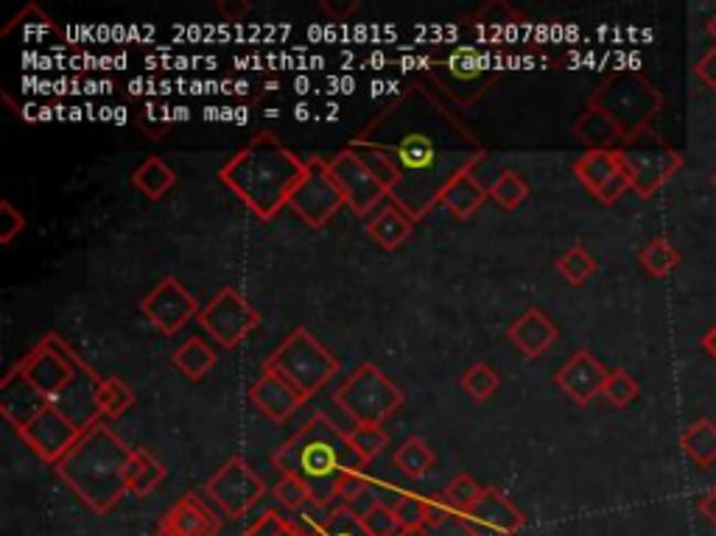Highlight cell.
Returning <instances> with one entry per match:
<instances>
[{
    "instance_id": "cell-1",
    "label": "cell",
    "mask_w": 716,
    "mask_h": 536,
    "mask_svg": "<svg viewBox=\"0 0 716 536\" xmlns=\"http://www.w3.org/2000/svg\"><path fill=\"white\" fill-rule=\"evenodd\" d=\"M347 145L372 149L392 163L398 185L389 199L414 221H423L445 190L487 154L479 134L420 79L409 81Z\"/></svg>"
},
{
    "instance_id": "cell-2",
    "label": "cell",
    "mask_w": 716,
    "mask_h": 536,
    "mask_svg": "<svg viewBox=\"0 0 716 536\" xmlns=\"http://www.w3.org/2000/svg\"><path fill=\"white\" fill-rule=\"evenodd\" d=\"M305 171L308 160H300L274 132H261L221 165L219 179L261 221H272L289 207Z\"/></svg>"
},
{
    "instance_id": "cell-3",
    "label": "cell",
    "mask_w": 716,
    "mask_h": 536,
    "mask_svg": "<svg viewBox=\"0 0 716 536\" xmlns=\"http://www.w3.org/2000/svg\"><path fill=\"white\" fill-rule=\"evenodd\" d=\"M132 452L134 447H129L110 425L98 423L79 436L54 470L85 506L104 517L123 501V494H129L127 472Z\"/></svg>"
},
{
    "instance_id": "cell-4",
    "label": "cell",
    "mask_w": 716,
    "mask_h": 536,
    "mask_svg": "<svg viewBox=\"0 0 716 536\" xmlns=\"http://www.w3.org/2000/svg\"><path fill=\"white\" fill-rule=\"evenodd\" d=\"M272 467L280 475H297L314 489L316 503H334L336 483L352 470H367V461L350 445V436L316 411L297 428V434L278 447Z\"/></svg>"
},
{
    "instance_id": "cell-5",
    "label": "cell",
    "mask_w": 716,
    "mask_h": 536,
    "mask_svg": "<svg viewBox=\"0 0 716 536\" xmlns=\"http://www.w3.org/2000/svg\"><path fill=\"white\" fill-rule=\"evenodd\" d=\"M425 73L456 107H474L492 90L501 67L492 65L476 45H434L425 56Z\"/></svg>"
},
{
    "instance_id": "cell-6",
    "label": "cell",
    "mask_w": 716,
    "mask_h": 536,
    "mask_svg": "<svg viewBox=\"0 0 716 536\" xmlns=\"http://www.w3.org/2000/svg\"><path fill=\"white\" fill-rule=\"evenodd\" d=\"M263 369L289 380L305 400H311L336 378V372H339V358H336L308 327H294V330L274 347L272 355L263 361Z\"/></svg>"
},
{
    "instance_id": "cell-7",
    "label": "cell",
    "mask_w": 716,
    "mask_h": 536,
    "mask_svg": "<svg viewBox=\"0 0 716 536\" xmlns=\"http://www.w3.org/2000/svg\"><path fill=\"white\" fill-rule=\"evenodd\" d=\"M334 403L350 416L356 425H372L381 428L389 416L398 414L406 397L395 386V380H389L372 361L361 363L352 369L350 378L336 389Z\"/></svg>"
},
{
    "instance_id": "cell-8",
    "label": "cell",
    "mask_w": 716,
    "mask_h": 536,
    "mask_svg": "<svg viewBox=\"0 0 716 536\" xmlns=\"http://www.w3.org/2000/svg\"><path fill=\"white\" fill-rule=\"evenodd\" d=\"M590 103L605 109L625 134V145L641 138L652 114L661 107V96L650 81L638 73H614L599 90L590 96Z\"/></svg>"
},
{
    "instance_id": "cell-9",
    "label": "cell",
    "mask_w": 716,
    "mask_h": 536,
    "mask_svg": "<svg viewBox=\"0 0 716 536\" xmlns=\"http://www.w3.org/2000/svg\"><path fill=\"white\" fill-rule=\"evenodd\" d=\"M14 367L54 403V400L70 386V380H74L76 374L90 369V363H87L59 332H48V336L40 338V341L25 352L23 361H18Z\"/></svg>"
},
{
    "instance_id": "cell-10",
    "label": "cell",
    "mask_w": 716,
    "mask_h": 536,
    "mask_svg": "<svg viewBox=\"0 0 716 536\" xmlns=\"http://www.w3.org/2000/svg\"><path fill=\"white\" fill-rule=\"evenodd\" d=\"M202 330L213 338V341L225 347V350H236L238 343L247 336H252L256 327H261V314L249 299L238 294V288L225 285L221 291L213 294L205 308L196 316Z\"/></svg>"
},
{
    "instance_id": "cell-11",
    "label": "cell",
    "mask_w": 716,
    "mask_h": 536,
    "mask_svg": "<svg viewBox=\"0 0 716 536\" xmlns=\"http://www.w3.org/2000/svg\"><path fill=\"white\" fill-rule=\"evenodd\" d=\"M205 492L227 519H241L267 494V483L247 464V458L230 456L219 470L207 478Z\"/></svg>"
},
{
    "instance_id": "cell-12",
    "label": "cell",
    "mask_w": 716,
    "mask_h": 536,
    "mask_svg": "<svg viewBox=\"0 0 716 536\" xmlns=\"http://www.w3.org/2000/svg\"><path fill=\"white\" fill-rule=\"evenodd\" d=\"M289 207L308 223L311 229H322L345 205V196L336 187L334 176L328 171V160L311 157L305 179L289 199Z\"/></svg>"
},
{
    "instance_id": "cell-13",
    "label": "cell",
    "mask_w": 716,
    "mask_h": 536,
    "mask_svg": "<svg viewBox=\"0 0 716 536\" xmlns=\"http://www.w3.org/2000/svg\"><path fill=\"white\" fill-rule=\"evenodd\" d=\"M328 171L330 176H334L336 187L341 190V196H345V205L352 216H370L389 196L387 187L372 176V171L367 168L365 160L358 157L350 145H345L336 157L328 160Z\"/></svg>"
},
{
    "instance_id": "cell-14",
    "label": "cell",
    "mask_w": 716,
    "mask_h": 536,
    "mask_svg": "<svg viewBox=\"0 0 716 536\" xmlns=\"http://www.w3.org/2000/svg\"><path fill=\"white\" fill-rule=\"evenodd\" d=\"M199 310L196 296L171 274L140 299V314L147 316L163 336H176L191 319L199 316Z\"/></svg>"
},
{
    "instance_id": "cell-15",
    "label": "cell",
    "mask_w": 716,
    "mask_h": 536,
    "mask_svg": "<svg viewBox=\"0 0 716 536\" xmlns=\"http://www.w3.org/2000/svg\"><path fill=\"white\" fill-rule=\"evenodd\" d=\"M454 519L468 536H516L527 525V514L496 486H485L479 501Z\"/></svg>"
},
{
    "instance_id": "cell-16",
    "label": "cell",
    "mask_w": 716,
    "mask_h": 536,
    "mask_svg": "<svg viewBox=\"0 0 716 536\" xmlns=\"http://www.w3.org/2000/svg\"><path fill=\"white\" fill-rule=\"evenodd\" d=\"M574 176L601 205H616L632 187V176L627 171L625 157H621V149L585 151L583 157L574 163Z\"/></svg>"
},
{
    "instance_id": "cell-17",
    "label": "cell",
    "mask_w": 716,
    "mask_h": 536,
    "mask_svg": "<svg viewBox=\"0 0 716 536\" xmlns=\"http://www.w3.org/2000/svg\"><path fill=\"white\" fill-rule=\"evenodd\" d=\"M18 436L25 441V447H29L34 456L43 458L45 464L56 467L62 458L70 452V447L79 441L82 430L51 403L48 408H45L34 423L25 425Z\"/></svg>"
},
{
    "instance_id": "cell-18",
    "label": "cell",
    "mask_w": 716,
    "mask_h": 536,
    "mask_svg": "<svg viewBox=\"0 0 716 536\" xmlns=\"http://www.w3.org/2000/svg\"><path fill=\"white\" fill-rule=\"evenodd\" d=\"M621 157H625L627 171L632 176V190L643 199H650L683 163L677 151L661 149V145H641L638 140L621 145Z\"/></svg>"
},
{
    "instance_id": "cell-19",
    "label": "cell",
    "mask_w": 716,
    "mask_h": 536,
    "mask_svg": "<svg viewBox=\"0 0 716 536\" xmlns=\"http://www.w3.org/2000/svg\"><path fill=\"white\" fill-rule=\"evenodd\" d=\"M51 405V400L40 392L18 367L7 372V378L0 380V416L12 425L14 430H23L31 425Z\"/></svg>"
},
{
    "instance_id": "cell-20",
    "label": "cell",
    "mask_w": 716,
    "mask_h": 536,
    "mask_svg": "<svg viewBox=\"0 0 716 536\" xmlns=\"http://www.w3.org/2000/svg\"><path fill=\"white\" fill-rule=\"evenodd\" d=\"M607 378H610V372H607L605 363L594 352L577 350L557 369L554 383L560 386V392L568 394L577 405H588L590 400L605 392Z\"/></svg>"
},
{
    "instance_id": "cell-21",
    "label": "cell",
    "mask_w": 716,
    "mask_h": 536,
    "mask_svg": "<svg viewBox=\"0 0 716 536\" xmlns=\"http://www.w3.org/2000/svg\"><path fill=\"white\" fill-rule=\"evenodd\" d=\"M101 380L104 378L96 372V369L93 367L85 369V372L76 374V378L70 380V386L54 400L56 408H59L62 414H65L67 419L82 430V434L90 430L93 425L101 423L104 414H101V405H98V386H101Z\"/></svg>"
},
{
    "instance_id": "cell-22",
    "label": "cell",
    "mask_w": 716,
    "mask_h": 536,
    "mask_svg": "<svg viewBox=\"0 0 716 536\" xmlns=\"http://www.w3.org/2000/svg\"><path fill=\"white\" fill-rule=\"evenodd\" d=\"M249 403L256 405L263 416H269L274 425H283L292 419L294 411L300 408L308 400L297 392V389L283 380L280 374L269 372V369H261V378L249 386Z\"/></svg>"
},
{
    "instance_id": "cell-23",
    "label": "cell",
    "mask_w": 716,
    "mask_h": 536,
    "mask_svg": "<svg viewBox=\"0 0 716 536\" xmlns=\"http://www.w3.org/2000/svg\"><path fill=\"white\" fill-rule=\"evenodd\" d=\"M176 536H216L221 530L219 514L213 512L196 492L183 494L169 512L160 517Z\"/></svg>"
},
{
    "instance_id": "cell-24",
    "label": "cell",
    "mask_w": 716,
    "mask_h": 536,
    "mask_svg": "<svg viewBox=\"0 0 716 536\" xmlns=\"http://www.w3.org/2000/svg\"><path fill=\"white\" fill-rule=\"evenodd\" d=\"M507 336H510L512 347H516L523 358H541L543 352L557 341L560 330L543 310L529 308L521 319L512 321Z\"/></svg>"
},
{
    "instance_id": "cell-25",
    "label": "cell",
    "mask_w": 716,
    "mask_h": 536,
    "mask_svg": "<svg viewBox=\"0 0 716 536\" xmlns=\"http://www.w3.org/2000/svg\"><path fill=\"white\" fill-rule=\"evenodd\" d=\"M574 134L588 145L590 151H614L625 145V134H621L619 123L599 109L596 103L588 101L585 112L574 121Z\"/></svg>"
},
{
    "instance_id": "cell-26",
    "label": "cell",
    "mask_w": 716,
    "mask_h": 536,
    "mask_svg": "<svg viewBox=\"0 0 716 536\" xmlns=\"http://www.w3.org/2000/svg\"><path fill=\"white\" fill-rule=\"evenodd\" d=\"M414 223L417 221H414L401 205L389 201V205L381 207L378 216H372L370 221H367V236H370L383 252H395L398 247H403V243L412 238Z\"/></svg>"
},
{
    "instance_id": "cell-27",
    "label": "cell",
    "mask_w": 716,
    "mask_h": 536,
    "mask_svg": "<svg viewBox=\"0 0 716 536\" xmlns=\"http://www.w3.org/2000/svg\"><path fill=\"white\" fill-rule=\"evenodd\" d=\"M487 199H490V194L479 185L474 171H468V174H462L459 179L445 190L440 205H443L451 216L459 218V221H468V218H474L476 212L481 210V205H485Z\"/></svg>"
},
{
    "instance_id": "cell-28",
    "label": "cell",
    "mask_w": 716,
    "mask_h": 536,
    "mask_svg": "<svg viewBox=\"0 0 716 536\" xmlns=\"http://www.w3.org/2000/svg\"><path fill=\"white\" fill-rule=\"evenodd\" d=\"M165 478H169V470H165L163 461H158V458L149 450H143V447H134L127 472L129 494H134V497H149Z\"/></svg>"
},
{
    "instance_id": "cell-29",
    "label": "cell",
    "mask_w": 716,
    "mask_h": 536,
    "mask_svg": "<svg viewBox=\"0 0 716 536\" xmlns=\"http://www.w3.org/2000/svg\"><path fill=\"white\" fill-rule=\"evenodd\" d=\"M216 361H219L216 350H213L210 343L199 336H191L188 341H185L180 350H174V355H171V367H174L180 374H185L188 380L205 378V374L216 367Z\"/></svg>"
},
{
    "instance_id": "cell-30",
    "label": "cell",
    "mask_w": 716,
    "mask_h": 536,
    "mask_svg": "<svg viewBox=\"0 0 716 536\" xmlns=\"http://www.w3.org/2000/svg\"><path fill=\"white\" fill-rule=\"evenodd\" d=\"M132 185L138 187L140 194L147 196L149 201H158L176 185V174L165 165V160L147 157L132 171Z\"/></svg>"
},
{
    "instance_id": "cell-31",
    "label": "cell",
    "mask_w": 716,
    "mask_h": 536,
    "mask_svg": "<svg viewBox=\"0 0 716 536\" xmlns=\"http://www.w3.org/2000/svg\"><path fill=\"white\" fill-rule=\"evenodd\" d=\"M680 447L697 467H710L716 461V423L697 419L680 436Z\"/></svg>"
},
{
    "instance_id": "cell-32",
    "label": "cell",
    "mask_w": 716,
    "mask_h": 536,
    "mask_svg": "<svg viewBox=\"0 0 716 536\" xmlns=\"http://www.w3.org/2000/svg\"><path fill=\"white\" fill-rule=\"evenodd\" d=\"M392 461H395V467L409 478V481H420V478H425V472L437 464V456H434L428 441L420 439V436H412V439H406L401 447H398Z\"/></svg>"
},
{
    "instance_id": "cell-33",
    "label": "cell",
    "mask_w": 716,
    "mask_h": 536,
    "mask_svg": "<svg viewBox=\"0 0 716 536\" xmlns=\"http://www.w3.org/2000/svg\"><path fill=\"white\" fill-rule=\"evenodd\" d=\"M638 263L647 269V274L663 280L680 265V252L669 238H652V241L638 252Z\"/></svg>"
},
{
    "instance_id": "cell-34",
    "label": "cell",
    "mask_w": 716,
    "mask_h": 536,
    "mask_svg": "<svg viewBox=\"0 0 716 536\" xmlns=\"http://www.w3.org/2000/svg\"><path fill=\"white\" fill-rule=\"evenodd\" d=\"M98 405H101L104 419H121L134 405V392L127 380L112 374V378H104L98 386Z\"/></svg>"
},
{
    "instance_id": "cell-35",
    "label": "cell",
    "mask_w": 716,
    "mask_h": 536,
    "mask_svg": "<svg viewBox=\"0 0 716 536\" xmlns=\"http://www.w3.org/2000/svg\"><path fill=\"white\" fill-rule=\"evenodd\" d=\"M498 386H501V378L485 361H476L468 372L462 374V392L468 394L474 403H487L498 392Z\"/></svg>"
},
{
    "instance_id": "cell-36",
    "label": "cell",
    "mask_w": 716,
    "mask_h": 536,
    "mask_svg": "<svg viewBox=\"0 0 716 536\" xmlns=\"http://www.w3.org/2000/svg\"><path fill=\"white\" fill-rule=\"evenodd\" d=\"M487 194H490V199L496 201L501 210H516V207H521L523 201H527L529 182L523 179L521 174H516V171H505V174L492 182Z\"/></svg>"
},
{
    "instance_id": "cell-37",
    "label": "cell",
    "mask_w": 716,
    "mask_h": 536,
    "mask_svg": "<svg viewBox=\"0 0 716 536\" xmlns=\"http://www.w3.org/2000/svg\"><path fill=\"white\" fill-rule=\"evenodd\" d=\"M358 519L370 530V536H395L401 530L395 506L383 501H370L365 508H358Z\"/></svg>"
},
{
    "instance_id": "cell-38",
    "label": "cell",
    "mask_w": 716,
    "mask_h": 536,
    "mask_svg": "<svg viewBox=\"0 0 716 536\" xmlns=\"http://www.w3.org/2000/svg\"><path fill=\"white\" fill-rule=\"evenodd\" d=\"M308 536H370V530L361 525L358 514L350 506L339 503L334 506V512L328 514V519L322 525H316L314 530H305Z\"/></svg>"
},
{
    "instance_id": "cell-39",
    "label": "cell",
    "mask_w": 716,
    "mask_h": 536,
    "mask_svg": "<svg viewBox=\"0 0 716 536\" xmlns=\"http://www.w3.org/2000/svg\"><path fill=\"white\" fill-rule=\"evenodd\" d=\"M557 269L571 285H583V283H588L590 277H594L599 265H596V260L590 258L588 249L579 247V243H577V247L565 249V252L560 254Z\"/></svg>"
},
{
    "instance_id": "cell-40",
    "label": "cell",
    "mask_w": 716,
    "mask_h": 536,
    "mask_svg": "<svg viewBox=\"0 0 716 536\" xmlns=\"http://www.w3.org/2000/svg\"><path fill=\"white\" fill-rule=\"evenodd\" d=\"M272 494L278 497L280 506H285L289 512H297V514L316 501L314 489L297 475H280V481L274 483Z\"/></svg>"
},
{
    "instance_id": "cell-41",
    "label": "cell",
    "mask_w": 716,
    "mask_h": 536,
    "mask_svg": "<svg viewBox=\"0 0 716 536\" xmlns=\"http://www.w3.org/2000/svg\"><path fill=\"white\" fill-rule=\"evenodd\" d=\"M601 397L614 405V408H627V405H632L641 397V386H638V380L632 378L627 369H616V372H610V378H607Z\"/></svg>"
},
{
    "instance_id": "cell-42",
    "label": "cell",
    "mask_w": 716,
    "mask_h": 536,
    "mask_svg": "<svg viewBox=\"0 0 716 536\" xmlns=\"http://www.w3.org/2000/svg\"><path fill=\"white\" fill-rule=\"evenodd\" d=\"M481 492H485V486H479V483H476L468 472H459V475H456L454 481L443 489L445 501H448L451 508H454V517L462 512H468V508L479 501Z\"/></svg>"
},
{
    "instance_id": "cell-43",
    "label": "cell",
    "mask_w": 716,
    "mask_h": 536,
    "mask_svg": "<svg viewBox=\"0 0 716 536\" xmlns=\"http://www.w3.org/2000/svg\"><path fill=\"white\" fill-rule=\"evenodd\" d=\"M241 536H308V534H305L297 523L283 517L278 508H269V512H263Z\"/></svg>"
},
{
    "instance_id": "cell-44",
    "label": "cell",
    "mask_w": 716,
    "mask_h": 536,
    "mask_svg": "<svg viewBox=\"0 0 716 536\" xmlns=\"http://www.w3.org/2000/svg\"><path fill=\"white\" fill-rule=\"evenodd\" d=\"M350 445L356 447V452L370 464L372 458H378L383 452V447L389 445V436L383 434V428H372V425H356L350 430Z\"/></svg>"
},
{
    "instance_id": "cell-45",
    "label": "cell",
    "mask_w": 716,
    "mask_h": 536,
    "mask_svg": "<svg viewBox=\"0 0 716 536\" xmlns=\"http://www.w3.org/2000/svg\"><path fill=\"white\" fill-rule=\"evenodd\" d=\"M395 506L398 519H401V528H428L425 525V497L423 494L403 492L398 494V501L392 503Z\"/></svg>"
},
{
    "instance_id": "cell-46",
    "label": "cell",
    "mask_w": 716,
    "mask_h": 536,
    "mask_svg": "<svg viewBox=\"0 0 716 536\" xmlns=\"http://www.w3.org/2000/svg\"><path fill=\"white\" fill-rule=\"evenodd\" d=\"M352 151H356L358 157L365 160V165L372 171V176H376V179L387 187L389 194H392V187L398 185V171L392 168V163H389L383 154H378V151H372V149H352Z\"/></svg>"
},
{
    "instance_id": "cell-47",
    "label": "cell",
    "mask_w": 716,
    "mask_h": 536,
    "mask_svg": "<svg viewBox=\"0 0 716 536\" xmlns=\"http://www.w3.org/2000/svg\"><path fill=\"white\" fill-rule=\"evenodd\" d=\"M23 229H25L23 212L14 210L12 201H0V243L9 247Z\"/></svg>"
},
{
    "instance_id": "cell-48",
    "label": "cell",
    "mask_w": 716,
    "mask_h": 536,
    "mask_svg": "<svg viewBox=\"0 0 716 536\" xmlns=\"http://www.w3.org/2000/svg\"><path fill=\"white\" fill-rule=\"evenodd\" d=\"M448 517H454V508L445 501V494H428V497H425V525H428V528H432V525H443Z\"/></svg>"
},
{
    "instance_id": "cell-49",
    "label": "cell",
    "mask_w": 716,
    "mask_h": 536,
    "mask_svg": "<svg viewBox=\"0 0 716 536\" xmlns=\"http://www.w3.org/2000/svg\"><path fill=\"white\" fill-rule=\"evenodd\" d=\"M697 512L705 523H710L716 528V489H710V492H705L703 497H699Z\"/></svg>"
},
{
    "instance_id": "cell-50",
    "label": "cell",
    "mask_w": 716,
    "mask_h": 536,
    "mask_svg": "<svg viewBox=\"0 0 716 536\" xmlns=\"http://www.w3.org/2000/svg\"><path fill=\"white\" fill-rule=\"evenodd\" d=\"M322 9L330 14V18L336 20H345L347 14H352L358 9L356 0H350V3H334V0H322Z\"/></svg>"
},
{
    "instance_id": "cell-51",
    "label": "cell",
    "mask_w": 716,
    "mask_h": 536,
    "mask_svg": "<svg viewBox=\"0 0 716 536\" xmlns=\"http://www.w3.org/2000/svg\"><path fill=\"white\" fill-rule=\"evenodd\" d=\"M249 3H216V12L225 14L227 20H241L249 14Z\"/></svg>"
},
{
    "instance_id": "cell-52",
    "label": "cell",
    "mask_w": 716,
    "mask_h": 536,
    "mask_svg": "<svg viewBox=\"0 0 716 536\" xmlns=\"http://www.w3.org/2000/svg\"><path fill=\"white\" fill-rule=\"evenodd\" d=\"M703 350H705V352H708V355H710V358H714V361H716V325H714V327H710V330H708V336H705V338H703Z\"/></svg>"
},
{
    "instance_id": "cell-53",
    "label": "cell",
    "mask_w": 716,
    "mask_h": 536,
    "mask_svg": "<svg viewBox=\"0 0 716 536\" xmlns=\"http://www.w3.org/2000/svg\"><path fill=\"white\" fill-rule=\"evenodd\" d=\"M395 536H434L428 528H401Z\"/></svg>"
},
{
    "instance_id": "cell-54",
    "label": "cell",
    "mask_w": 716,
    "mask_h": 536,
    "mask_svg": "<svg viewBox=\"0 0 716 536\" xmlns=\"http://www.w3.org/2000/svg\"><path fill=\"white\" fill-rule=\"evenodd\" d=\"M152 536H176V534H174V530H171V528H169V525L158 523V528H154V530H152Z\"/></svg>"
},
{
    "instance_id": "cell-55",
    "label": "cell",
    "mask_w": 716,
    "mask_h": 536,
    "mask_svg": "<svg viewBox=\"0 0 716 536\" xmlns=\"http://www.w3.org/2000/svg\"><path fill=\"white\" fill-rule=\"evenodd\" d=\"M710 34L716 36V14H714V18H710Z\"/></svg>"
},
{
    "instance_id": "cell-56",
    "label": "cell",
    "mask_w": 716,
    "mask_h": 536,
    "mask_svg": "<svg viewBox=\"0 0 716 536\" xmlns=\"http://www.w3.org/2000/svg\"><path fill=\"white\" fill-rule=\"evenodd\" d=\"M714 185H716V174H714Z\"/></svg>"
}]
</instances>
